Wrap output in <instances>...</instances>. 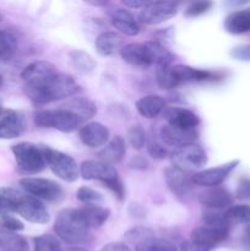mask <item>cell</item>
<instances>
[{
    "label": "cell",
    "mask_w": 250,
    "mask_h": 251,
    "mask_svg": "<svg viewBox=\"0 0 250 251\" xmlns=\"http://www.w3.org/2000/svg\"><path fill=\"white\" fill-rule=\"evenodd\" d=\"M80 91L81 87L73 76L58 71L42 80L24 83L25 95L37 105L65 100Z\"/></svg>",
    "instance_id": "cell-1"
},
{
    "label": "cell",
    "mask_w": 250,
    "mask_h": 251,
    "mask_svg": "<svg viewBox=\"0 0 250 251\" xmlns=\"http://www.w3.org/2000/svg\"><path fill=\"white\" fill-rule=\"evenodd\" d=\"M90 226L80 208H64L56 216L54 230L69 244H82L90 240Z\"/></svg>",
    "instance_id": "cell-2"
},
{
    "label": "cell",
    "mask_w": 250,
    "mask_h": 251,
    "mask_svg": "<svg viewBox=\"0 0 250 251\" xmlns=\"http://www.w3.org/2000/svg\"><path fill=\"white\" fill-rule=\"evenodd\" d=\"M203 225L195 228L190 234V240L212 249L229 237L230 226L223 215L208 212L203 215Z\"/></svg>",
    "instance_id": "cell-3"
},
{
    "label": "cell",
    "mask_w": 250,
    "mask_h": 251,
    "mask_svg": "<svg viewBox=\"0 0 250 251\" xmlns=\"http://www.w3.org/2000/svg\"><path fill=\"white\" fill-rule=\"evenodd\" d=\"M34 124L39 127H50L60 132H74L85 125V120L63 107L41 110L34 115Z\"/></svg>",
    "instance_id": "cell-4"
},
{
    "label": "cell",
    "mask_w": 250,
    "mask_h": 251,
    "mask_svg": "<svg viewBox=\"0 0 250 251\" xmlns=\"http://www.w3.org/2000/svg\"><path fill=\"white\" fill-rule=\"evenodd\" d=\"M11 152L21 173L37 174L47 167L43 150L32 142H19L11 147Z\"/></svg>",
    "instance_id": "cell-5"
},
{
    "label": "cell",
    "mask_w": 250,
    "mask_h": 251,
    "mask_svg": "<svg viewBox=\"0 0 250 251\" xmlns=\"http://www.w3.org/2000/svg\"><path fill=\"white\" fill-rule=\"evenodd\" d=\"M171 159L173 167L186 173L202 169L208 161L205 150L195 142L176 147L171 153Z\"/></svg>",
    "instance_id": "cell-6"
},
{
    "label": "cell",
    "mask_w": 250,
    "mask_h": 251,
    "mask_svg": "<svg viewBox=\"0 0 250 251\" xmlns=\"http://www.w3.org/2000/svg\"><path fill=\"white\" fill-rule=\"evenodd\" d=\"M42 150L46 158V164L53 172L54 176L66 183H74L77 179L78 166L73 157L48 146H43Z\"/></svg>",
    "instance_id": "cell-7"
},
{
    "label": "cell",
    "mask_w": 250,
    "mask_h": 251,
    "mask_svg": "<svg viewBox=\"0 0 250 251\" xmlns=\"http://www.w3.org/2000/svg\"><path fill=\"white\" fill-rule=\"evenodd\" d=\"M20 185L31 196L38 200L48 201V202H60L65 198V193L60 184L56 181L44 178H34L26 176L20 180Z\"/></svg>",
    "instance_id": "cell-8"
},
{
    "label": "cell",
    "mask_w": 250,
    "mask_h": 251,
    "mask_svg": "<svg viewBox=\"0 0 250 251\" xmlns=\"http://www.w3.org/2000/svg\"><path fill=\"white\" fill-rule=\"evenodd\" d=\"M239 159H233L221 166L213 168L203 169L191 176L193 184L196 186H205V188H217L223 184V181L229 176V174L239 166Z\"/></svg>",
    "instance_id": "cell-9"
},
{
    "label": "cell",
    "mask_w": 250,
    "mask_h": 251,
    "mask_svg": "<svg viewBox=\"0 0 250 251\" xmlns=\"http://www.w3.org/2000/svg\"><path fill=\"white\" fill-rule=\"evenodd\" d=\"M178 12V4L173 1H149V4L141 9L139 14V21L141 24L159 25L173 19Z\"/></svg>",
    "instance_id": "cell-10"
},
{
    "label": "cell",
    "mask_w": 250,
    "mask_h": 251,
    "mask_svg": "<svg viewBox=\"0 0 250 251\" xmlns=\"http://www.w3.org/2000/svg\"><path fill=\"white\" fill-rule=\"evenodd\" d=\"M15 212L19 213L27 222L36 223V225H46L50 220L48 210L43 205V202L31 195L21 194Z\"/></svg>",
    "instance_id": "cell-11"
},
{
    "label": "cell",
    "mask_w": 250,
    "mask_h": 251,
    "mask_svg": "<svg viewBox=\"0 0 250 251\" xmlns=\"http://www.w3.org/2000/svg\"><path fill=\"white\" fill-rule=\"evenodd\" d=\"M164 179L175 198L181 201H186L190 198L194 188L190 174L175 167H169L164 171Z\"/></svg>",
    "instance_id": "cell-12"
},
{
    "label": "cell",
    "mask_w": 250,
    "mask_h": 251,
    "mask_svg": "<svg viewBox=\"0 0 250 251\" xmlns=\"http://www.w3.org/2000/svg\"><path fill=\"white\" fill-rule=\"evenodd\" d=\"M173 69L180 85L186 82H220L225 77V74L222 71L205 70L184 64L173 65Z\"/></svg>",
    "instance_id": "cell-13"
},
{
    "label": "cell",
    "mask_w": 250,
    "mask_h": 251,
    "mask_svg": "<svg viewBox=\"0 0 250 251\" xmlns=\"http://www.w3.org/2000/svg\"><path fill=\"white\" fill-rule=\"evenodd\" d=\"M26 119L14 109H2L0 113V140H14L26 131Z\"/></svg>",
    "instance_id": "cell-14"
},
{
    "label": "cell",
    "mask_w": 250,
    "mask_h": 251,
    "mask_svg": "<svg viewBox=\"0 0 250 251\" xmlns=\"http://www.w3.org/2000/svg\"><path fill=\"white\" fill-rule=\"evenodd\" d=\"M78 171H80V176L85 180H98L103 184H107L108 181L119 178V174L114 167L104 163L100 159L98 161L96 159L83 161Z\"/></svg>",
    "instance_id": "cell-15"
},
{
    "label": "cell",
    "mask_w": 250,
    "mask_h": 251,
    "mask_svg": "<svg viewBox=\"0 0 250 251\" xmlns=\"http://www.w3.org/2000/svg\"><path fill=\"white\" fill-rule=\"evenodd\" d=\"M163 118L167 122V125L175 127L179 130H198L200 125V118L190 109L180 107H168L164 109Z\"/></svg>",
    "instance_id": "cell-16"
},
{
    "label": "cell",
    "mask_w": 250,
    "mask_h": 251,
    "mask_svg": "<svg viewBox=\"0 0 250 251\" xmlns=\"http://www.w3.org/2000/svg\"><path fill=\"white\" fill-rule=\"evenodd\" d=\"M123 60L134 68L147 69L153 65L151 53L147 43H129L123 47L120 51Z\"/></svg>",
    "instance_id": "cell-17"
},
{
    "label": "cell",
    "mask_w": 250,
    "mask_h": 251,
    "mask_svg": "<svg viewBox=\"0 0 250 251\" xmlns=\"http://www.w3.org/2000/svg\"><path fill=\"white\" fill-rule=\"evenodd\" d=\"M233 195L223 186L208 188L199 195V201L203 207L211 211L227 210L233 205Z\"/></svg>",
    "instance_id": "cell-18"
},
{
    "label": "cell",
    "mask_w": 250,
    "mask_h": 251,
    "mask_svg": "<svg viewBox=\"0 0 250 251\" xmlns=\"http://www.w3.org/2000/svg\"><path fill=\"white\" fill-rule=\"evenodd\" d=\"M78 136L82 144L90 149L104 146L109 139V130L98 122H91L78 130Z\"/></svg>",
    "instance_id": "cell-19"
},
{
    "label": "cell",
    "mask_w": 250,
    "mask_h": 251,
    "mask_svg": "<svg viewBox=\"0 0 250 251\" xmlns=\"http://www.w3.org/2000/svg\"><path fill=\"white\" fill-rule=\"evenodd\" d=\"M110 22L118 31L125 36L134 37L137 36L140 32L139 22L135 20L134 15L129 10L123 7H118L110 12Z\"/></svg>",
    "instance_id": "cell-20"
},
{
    "label": "cell",
    "mask_w": 250,
    "mask_h": 251,
    "mask_svg": "<svg viewBox=\"0 0 250 251\" xmlns=\"http://www.w3.org/2000/svg\"><path fill=\"white\" fill-rule=\"evenodd\" d=\"M96 50L98 54L103 56H115L120 54L123 47H124V39L117 32L105 31L102 32L96 38L95 42Z\"/></svg>",
    "instance_id": "cell-21"
},
{
    "label": "cell",
    "mask_w": 250,
    "mask_h": 251,
    "mask_svg": "<svg viewBox=\"0 0 250 251\" xmlns=\"http://www.w3.org/2000/svg\"><path fill=\"white\" fill-rule=\"evenodd\" d=\"M223 26L230 34H244L250 32V6L238 9L227 15Z\"/></svg>",
    "instance_id": "cell-22"
},
{
    "label": "cell",
    "mask_w": 250,
    "mask_h": 251,
    "mask_svg": "<svg viewBox=\"0 0 250 251\" xmlns=\"http://www.w3.org/2000/svg\"><path fill=\"white\" fill-rule=\"evenodd\" d=\"M159 136L164 144L179 147L195 141L199 137V131L198 130L185 131V130L175 129V127H172L166 124L159 129Z\"/></svg>",
    "instance_id": "cell-23"
},
{
    "label": "cell",
    "mask_w": 250,
    "mask_h": 251,
    "mask_svg": "<svg viewBox=\"0 0 250 251\" xmlns=\"http://www.w3.org/2000/svg\"><path fill=\"white\" fill-rule=\"evenodd\" d=\"M125 153H126V144H125V140L122 136H119V135H117V136L113 137L105 145V147H103L98 152L97 157L100 158V161L113 166L115 163H119L124 158Z\"/></svg>",
    "instance_id": "cell-24"
},
{
    "label": "cell",
    "mask_w": 250,
    "mask_h": 251,
    "mask_svg": "<svg viewBox=\"0 0 250 251\" xmlns=\"http://www.w3.org/2000/svg\"><path fill=\"white\" fill-rule=\"evenodd\" d=\"M136 109L141 117L154 119L166 109V100L157 95H149L136 100Z\"/></svg>",
    "instance_id": "cell-25"
},
{
    "label": "cell",
    "mask_w": 250,
    "mask_h": 251,
    "mask_svg": "<svg viewBox=\"0 0 250 251\" xmlns=\"http://www.w3.org/2000/svg\"><path fill=\"white\" fill-rule=\"evenodd\" d=\"M68 56L71 68L81 75H91L97 66L96 60L87 51L74 49V50L69 51Z\"/></svg>",
    "instance_id": "cell-26"
},
{
    "label": "cell",
    "mask_w": 250,
    "mask_h": 251,
    "mask_svg": "<svg viewBox=\"0 0 250 251\" xmlns=\"http://www.w3.org/2000/svg\"><path fill=\"white\" fill-rule=\"evenodd\" d=\"M65 109L70 110L74 114L78 115L81 119L86 120L91 119L97 114V105L90 98L85 97H76L73 100H68L64 105H61Z\"/></svg>",
    "instance_id": "cell-27"
},
{
    "label": "cell",
    "mask_w": 250,
    "mask_h": 251,
    "mask_svg": "<svg viewBox=\"0 0 250 251\" xmlns=\"http://www.w3.org/2000/svg\"><path fill=\"white\" fill-rule=\"evenodd\" d=\"M0 251H29V247L22 235L0 227Z\"/></svg>",
    "instance_id": "cell-28"
},
{
    "label": "cell",
    "mask_w": 250,
    "mask_h": 251,
    "mask_svg": "<svg viewBox=\"0 0 250 251\" xmlns=\"http://www.w3.org/2000/svg\"><path fill=\"white\" fill-rule=\"evenodd\" d=\"M80 210L90 228L102 227L110 216V211L100 205H85Z\"/></svg>",
    "instance_id": "cell-29"
},
{
    "label": "cell",
    "mask_w": 250,
    "mask_h": 251,
    "mask_svg": "<svg viewBox=\"0 0 250 251\" xmlns=\"http://www.w3.org/2000/svg\"><path fill=\"white\" fill-rule=\"evenodd\" d=\"M223 217L229 226L235 225H249L250 223V205L240 203V205H232L225 211Z\"/></svg>",
    "instance_id": "cell-30"
},
{
    "label": "cell",
    "mask_w": 250,
    "mask_h": 251,
    "mask_svg": "<svg viewBox=\"0 0 250 251\" xmlns=\"http://www.w3.org/2000/svg\"><path fill=\"white\" fill-rule=\"evenodd\" d=\"M156 81L157 85L162 88V90H173V88L178 87L179 83L178 78H176L175 73H174L173 65H161L157 66L156 69Z\"/></svg>",
    "instance_id": "cell-31"
},
{
    "label": "cell",
    "mask_w": 250,
    "mask_h": 251,
    "mask_svg": "<svg viewBox=\"0 0 250 251\" xmlns=\"http://www.w3.org/2000/svg\"><path fill=\"white\" fill-rule=\"evenodd\" d=\"M149 46L150 53H151L152 60H153V65L161 66V65H171L174 60V55L169 49H167L163 44L159 42L151 41L146 42Z\"/></svg>",
    "instance_id": "cell-32"
},
{
    "label": "cell",
    "mask_w": 250,
    "mask_h": 251,
    "mask_svg": "<svg viewBox=\"0 0 250 251\" xmlns=\"http://www.w3.org/2000/svg\"><path fill=\"white\" fill-rule=\"evenodd\" d=\"M21 194L11 188H0V217L16 211Z\"/></svg>",
    "instance_id": "cell-33"
},
{
    "label": "cell",
    "mask_w": 250,
    "mask_h": 251,
    "mask_svg": "<svg viewBox=\"0 0 250 251\" xmlns=\"http://www.w3.org/2000/svg\"><path fill=\"white\" fill-rule=\"evenodd\" d=\"M17 50V39L11 32L0 31V59L10 60Z\"/></svg>",
    "instance_id": "cell-34"
},
{
    "label": "cell",
    "mask_w": 250,
    "mask_h": 251,
    "mask_svg": "<svg viewBox=\"0 0 250 251\" xmlns=\"http://www.w3.org/2000/svg\"><path fill=\"white\" fill-rule=\"evenodd\" d=\"M126 139L127 142L130 144V146L134 150H142L145 147L147 142L146 132H145V129L140 124L131 125V126L127 129L126 132Z\"/></svg>",
    "instance_id": "cell-35"
},
{
    "label": "cell",
    "mask_w": 250,
    "mask_h": 251,
    "mask_svg": "<svg viewBox=\"0 0 250 251\" xmlns=\"http://www.w3.org/2000/svg\"><path fill=\"white\" fill-rule=\"evenodd\" d=\"M125 239L131 244H140V243L145 242L154 238V232L149 227H144V226H136V227L130 228L129 230L125 232Z\"/></svg>",
    "instance_id": "cell-36"
},
{
    "label": "cell",
    "mask_w": 250,
    "mask_h": 251,
    "mask_svg": "<svg viewBox=\"0 0 250 251\" xmlns=\"http://www.w3.org/2000/svg\"><path fill=\"white\" fill-rule=\"evenodd\" d=\"M34 251H63L60 242L55 235L42 234L33 239Z\"/></svg>",
    "instance_id": "cell-37"
},
{
    "label": "cell",
    "mask_w": 250,
    "mask_h": 251,
    "mask_svg": "<svg viewBox=\"0 0 250 251\" xmlns=\"http://www.w3.org/2000/svg\"><path fill=\"white\" fill-rule=\"evenodd\" d=\"M76 196H77V200L81 201L83 205H100L103 201L102 194L96 190V189L90 188V186L78 188Z\"/></svg>",
    "instance_id": "cell-38"
},
{
    "label": "cell",
    "mask_w": 250,
    "mask_h": 251,
    "mask_svg": "<svg viewBox=\"0 0 250 251\" xmlns=\"http://www.w3.org/2000/svg\"><path fill=\"white\" fill-rule=\"evenodd\" d=\"M213 6L212 1H196L189 5L185 10V16L198 17L210 11Z\"/></svg>",
    "instance_id": "cell-39"
},
{
    "label": "cell",
    "mask_w": 250,
    "mask_h": 251,
    "mask_svg": "<svg viewBox=\"0 0 250 251\" xmlns=\"http://www.w3.org/2000/svg\"><path fill=\"white\" fill-rule=\"evenodd\" d=\"M0 227H2L4 229L10 230V232H20L25 228L24 223L20 220H17L16 217L11 215H5L0 217Z\"/></svg>",
    "instance_id": "cell-40"
},
{
    "label": "cell",
    "mask_w": 250,
    "mask_h": 251,
    "mask_svg": "<svg viewBox=\"0 0 250 251\" xmlns=\"http://www.w3.org/2000/svg\"><path fill=\"white\" fill-rule=\"evenodd\" d=\"M229 55L237 61L250 63V44H239L230 49Z\"/></svg>",
    "instance_id": "cell-41"
},
{
    "label": "cell",
    "mask_w": 250,
    "mask_h": 251,
    "mask_svg": "<svg viewBox=\"0 0 250 251\" xmlns=\"http://www.w3.org/2000/svg\"><path fill=\"white\" fill-rule=\"evenodd\" d=\"M147 151H149L150 156L154 159H164L168 156V151L166 150V147L154 140H151L147 144Z\"/></svg>",
    "instance_id": "cell-42"
},
{
    "label": "cell",
    "mask_w": 250,
    "mask_h": 251,
    "mask_svg": "<svg viewBox=\"0 0 250 251\" xmlns=\"http://www.w3.org/2000/svg\"><path fill=\"white\" fill-rule=\"evenodd\" d=\"M235 196L239 200H249L250 201V178H242L238 183Z\"/></svg>",
    "instance_id": "cell-43"
},
{
    "label": "cell",
    "mask_w": 250,
    "mask_h": 251,
    "mask_svg": "<svg viewBox=\"0 0 250 251\" xmlns=\"http://www.w3.org/2000/svg\"><path fill=\"white\" fill-rule=\"evenodd\" d=\"M211 249L203 247V245L198 244V243L193 242V240H188L184 242L181 245V251H210Z\"/></svg>",
    "instance_id": "cell-44"
},
{
    "label": "cell",
    "mask_w": 250,
    "mask_h": 251,
    "mask_svg": "<svg viewBox=\"0 0 250 251\" xmlns=\"http://www.w3.org/2000/svg\"><path fill=\"white\" fill-rule=\"evenodd\" d=\"M100 251H131L124 243H108Z\"/></svg>",
    "instance_id": "cell-45"
},
{
    "label": "cell",
    "mask_w": 250,
    "mask_h": 251,
    "mask_svg": "<svg viewBox=\"0 0 250 251\" xmlns=\"http://www.w3.org/2000/svg\"><path fill=\"white\" fill-rule=\"evenodd\" d=\"M123 4L127 7H131V9H144L149 1H144V0H124Z\"/></svg>",
    "instance_id": "cell-46"
},
{
    "label": "cell",
    "mask_w": 250,
    "mask_h": 251,
    "mask_svg": "<svg viewBox=\"0 0 250 251\" xmlns=\"http://www.w3.org/2000/svg\"><path fill=\"white\" fill-rule=\"evenodd\" d=\"M154 238L149 240H145V242L140 243V244L135 245V251H152V245H153Z\"/></svg>",
    "instance_id": "cell-47"
},
{
    "label": "cell",
    "mask_w": 250,
    "mask_h": 251,
    "mask_svg": "<svg viewBox=\"0 0 250 251\" xmlns=\"http://www.w3.org/2000/svg\"><path fill=\"white\" fill-rule=\"evenodd\" d=\"M244 238H245V240H247V242L250 244V223L249 225H247V227H245Z\"/></svg>",
    "instance_id": "cell-48"
},
{
    "label": "cell",
    "mask_w": 250,
    "mask_h": 251,
    "mask_svg": "<svg viewBox=\"0 0 250 251\" xmlns=\"http://www.w3.org/2000/svg\"><path fill=\"white\" fill-rule=\"evenodd\" d=\"M66 251H90L87 249H85V248H80V247H73V248H69Z\"/></svg>",
    "instance_id": "cell-49"
},
{
    "label": "cell",
    "mask_w": 250,
    "mask_h": 251,
    "mask_svg": "<svg viewBox=\"0 0 250 251\" xmlns=\"http://www.w3.org/2000/svg\"><path fill=\"white\" fill-rule=\"evenodd\" d=\"M88 4L93 5V6H100V5H107V2L103 1V2H97V1H92V2H88Z\"/></svg>",
    "instance_id": "cell-50"
},
{
    "label": "cell",
    "mask_w": 250,
    "mask_h": 251,
    "mask_svg": "<svg viewBox=\"0 0 250 251\" xmlns=\"http://www.w3.org/2000/svg\"><path fill=\"white\" fill-rule=\"evenodd\" d=\"M2 86V77H1V75H0V87H1Z\"/></svg>",
    "instance_id": "cell-51"
},
{
    "label": "cell",
    "mask_w": 250,
    "mask_h": 251,
    "mask_svg": "<svg viewBox=\"0 0 250 251\" xmlns=\"http://www.w3.org/2000/svg\"><path fill=\"white\" fill-rule=\"evenodd\" d=\"M2 112V105H1V103H0V113Z\"/></svg>",
    "instance_id": "cell-52"
},
{
    "label": "cell",
    "mask_w": 250,
    "mask_h": 251,
    "mask_svg": "<svg viewBox=\"0 0 250 251\" xmlns=\"http://www.w3.org/2000/svg\"><path fill=\"white\" fill-rule=\"evenodd\" d=\"M1 20H2V16H1V14H0V22H1Z\"/></svg>",
    "instance_id": "cell-53"
}]
</instances>
